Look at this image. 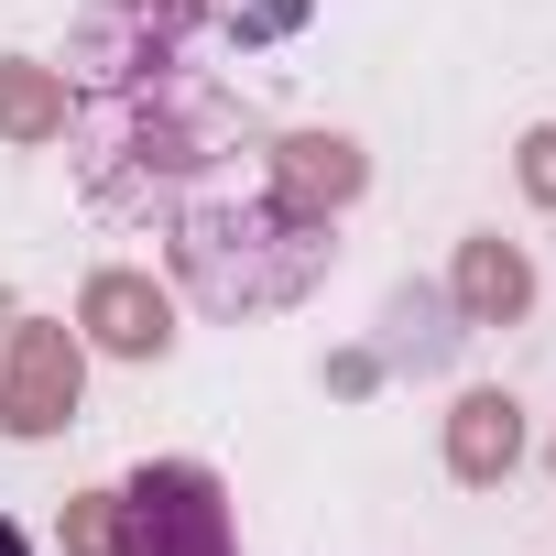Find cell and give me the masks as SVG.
Returning a JSON list of instances; mask_svg holds the SVG:
<instances>
[{
  "label": "cell",
  "instance_id": "6da1fadb",
  "mask_svg": "<svg viewBox=\"0 0 556 556\" xmlns=\"http://www.w3.org/2000/svg\"><path fill=\"white\" fill-rule=\"evenodd\" d=\"M339 218H306V207H285L262 175L240 186V197H197V207H175V285L197 295V306H218V317H273V306H295L317 273H328V240Z\"/></svg>",
  "mask_w": 556,
  "mask_h": 556
},
{
  "label": "cell",
  "instance_id": "7a4b0ae2",
  "mask_svg": "<svg viewBox=\"0 0 556 556\" xmlns=\"http://www.w3.org/2000/svg\"><path fill=\"white\" fill-rule=\"evenodd\" d=\"M121 556H240L218 469L207 458H142L121 480Z\"/></svg>",
  "mask_w": 556,
  "mask_h": 556
},
{
  "label": "cell",
  "instance_id": "3957f363",
  "mask_svg": "<svg viewBox=\"0 0 556 556\" xmlns=\"http://www.w3.org/2000/svg\"><path fill=\"white\" fill-rule=\"evenodd\" d=\"M77 382H88V339L55 328V317H23L12 328V361H0V437H66L77 426Z\"/></svg>",
  "mask_w": 556,
  "mask_h": 556
},
{
  "label": "cell",
  "instance_id": "277c9868",
  "mask_svg": "<svg viewBox=\"0 0 556 556\" xmlns=\"http://www.w3.org/2000/svg\"><path fill=\"white\" fill-rule=\"evenodd\" d=\"M262 186L285 197V207H306V218H339V207L371 186V153H361L350 131H273V142H262Z\"/></svg>",
  "mask_w": 556,
  "mask_h": 556
},
{
  "label": "cell",
  "instance_id": "5b68a950",
  "mask_svg": "<svg viewBox=\"0 0 556 556\" xmlns=\"http://www.w3.org/2000/svg\"><path fill=\"white\" fill-rule=\"evenodd\" d=\"M77 339L110 350V361H164L175 350V295L153 285V273H88V295H77Z\"/></svg>",
  "mask_w": 556,
  "mask_h": 556
},
{
  "label": "cell",
  "instance_id": "8992f818",
  "mask_svg": "<svg viewBox=\"0 0 556 556\" xmlns=\"http://www.w3.org/2000/svg\"><path fill=\"white\" fill-rule=\"evenodd\" d=\"M523 306H534V262H523L502 229L458 240V262H447V317H458V328H513Z\"/></svg>",
  "mask_w": 556,
  "mask_h": 556
},
{
  "label": "cell",
  "instance_id": "52a82bcc",
  "mask_svg": "<svg viewBox=\"0 0 556 556\" xmlns=\"http://www.w3.org/2000/svg\"><path fill=\"white\" fill-rule=\"evenodd\" d=\"M513 458H523V404L513 393H458L447 404V480H469V491H502L513 480Z\"/></svg>",
  "mask_w": 556,
  "mask_h": 556
},
{
  "label": "cell",
  "instance_id": "ba28073f",
  "mask_svg": "<svg viewBox=\"0 0 556 556\" xmlns=\"http://www.w3.org/2000/svg\"><path fill=\"white\" fill-rule=\"evenodd\" d=\"M0 142H66V66H34V55H0Z\"/></svg>",
  "mask_w": 556,
  "mask_h": 556
},
{
  "label": "cell",
  "instance_id": "9c48e42d",
  "mask_svg": "<svg viewBox=\"0 0 556 556\" xmlns=\"http://www.w3.org/2000/svg\"><path fill=\"white\" fill-rule=\"evenodd\" d=\"M66 556H121V491H77L66 502Z\"/></svg>",
  "mask_w": 556,
  "mask_h": 556
},
{
  "label": "cell",
  "instance_id": "30bf717a",
  "mask_svg": "<svg viewBox=\"0 0 556 556\" xmlns=\"http://www.w3.org/2000/svg\"><path fill=\"white\" fill-rule=\"evenodd\" d=\"M513 175H523L534 207H556V131H523V142H513Z\"/></svg>",
  "mask_w": 556,
  "mask_h": 556
},
{
  "label": "cell",
  "instance_id": "8fae6325",
  "mask_svg": "<svg viewBox=\"0 0 556 556\" xmlns=\"http://www.w3.org/2000/svg\"><path fill=\"white\" fill-rule=\"evenodd\" d=\"M0 556H34V534H23V523H12V513H0Z\"/></svg>",
  "mask_w": 556,
  "mask_h": 556
}]
</instances>
